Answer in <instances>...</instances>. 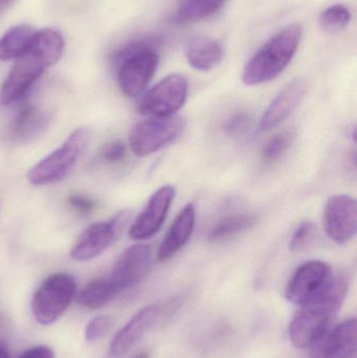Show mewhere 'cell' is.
<instances>
[{
	"instance_id": "1",
	"label": "cell",
	"mask_w": 357,
	"mask_h": 358,
	"mask_svg": "<svg viewBox=\"0 0 357 358\" xmlns=\"http://www.w3.org/2000/svg\"><path fill=\"white\" fill-rule=\"evenodd\" d=\"M60 31L52 29L36 31L29 48L16 59L0 88V103L13 104L24 96L48 67L56 64L64 52Z\"/></svg>"
},
{
	"instance_id": "2",
	"label": "cell",
	"mask_w": 357,
	"mask_h": 358,
	"mask_svg": "<svg viewBox=\"0 0 357 358\" xmlns=\"http://www.w3.org/2000/svg\"><path fill=\"white\" fill-rule=\"evenodd\" d=\"M348 289L349 281L345 275H333L318 294L300 305L301 309L289 326V340L296 348H308L330 327L333 317L347 296Z\"/></svg>"
},
{
	"instance_id": "3",
	"label": "cell",
	"mask_w": 357,
	"mask_h": 358,
	"mask_svg": "<svg viewBox=\"0 0 357 358\" xmlns=\"http://www.w3.org/2000/svg\"><path fill=\"white\" fill-rule=\"evenodd\" d=\"M303 29L289 25L264 44L245 64L242 82L247 86L268 83L278 78L289 66L299 48Z\"/></svg>"
},
{
	"instance_id": "4",
	"label": "cell",
	"mask_w": 357,
	"mask_h": 358,
	"mask_svg": "<svg viewBox=\"0 0 357 358\" xmlns=\"http://www.w3.org/2000/svg\"><path fill=\"white\" fill-rule=\"evenodd\" d=\"M159 40L146 38L130 42L115 52L119 90L128 98H136L146 90L156 73L159 63Z\"/></svg>"
},
{
	"instance_id": "5",
	"label": "cell",
	"mask_w": 357,
	"mask_h": 358,
	"mask_svg": "<svg viewBox=\"0 0 357 358\" xmlns=\"http://www.w3.org/2000/svg\"><path fill=\"white\" fill-rule=\"evenodd\" d=\"M90 138L92 134L88 128L73 130L59 148L29 170L27 180L35 187H42L66 178L87 148Z\"/></svg>"
},
{
	"instance_id": "6",
	"label": "cell",
	"mask_w": 357,
	"mask_h": 358,
	"mask_svg": "<svg viewBox=\"0 0 357 358\" xmlns=\"http://www.w3.org/2000/svg\"><path fill=\"white\" fill-rule=\"evenodd\" d=\"M75 296L73 275L65 273L48 275L31 299L34 317L41 325H52L64 315Z\"/></svg>"
},
{
	"instance_id": "7",
	"label": "cell",
	"mask_w": 357,
	"mask_h": 358,
	"mask_svg": "<svg viewBox=\"0 0 357 358\" xmlns=\"http://www.w3.org/2000/svg\"><path fill=\"white\" fill-rule=\"evenodd\" d=\"M186 125V120L180 115L150 117L130 130V148L136 157H148L177 140Z\"/></svg>"
},
{
	"instance_id": "8",
	"label": "cell",
	"mask_w": 357,
	"mask_h": 358,
	"mask_svg": "<svg viewBox=\"0 0 357 358\" xmlns=\"http://www.w3.org/2000/svg\"><path fill=\"white\" fill-rule=\"evenodd\" d=\"M130 219L131 212L124 210L109 221H99L86 227L71 248V259L86 262L98 258L121 235Z\"/></svg>"
},
{
	"instance_id": "9",
	"label": "cell",
	"mask_w": 357,
	"mask_h": 358,
	"mask_svg": "<svg viewBox=\"0 0 357 358\" xmlns=\"http://www.w3.org/2000/svg\"><path fill=\"white\" fill-rule=\"evenodd\" d=\"M188 90L186 78L172 73L142 96L136 106L138 113L147 117L174 115L186 103Z\"/></svg>"
},
{
	"instance_id": "10",
	"label": "cell",
	"mask_w": 357,
	"mask_h": 358,
	"mask_svg": "<svg viewBox=\"0 0 357 358\" xmlns=\"http://www.w3.org/2000/svg\"><path fill=\"white\" fill-rule=\"evenodd\" d=\"M151 266V250L146 244H136L122 252L113 265L109 285L113 296L138 285Z\"/></svg>"
},
{
	"instance_id": "11",
	"label": "cell",
	"mask_w": 357,
	"mask_h": 358,
	"mask_svg": "<svg viewBox=\"0 0 357 358\" xmlns=\"http://www.w3.org/2000/svg\"><path fill=\"white\" fill-rule=\"evenodd\" d=\"M323 222L326 235L335 243L351 241L357 229L356 200L346 194L331 196L325 204Z\"/></svg>"
},
{
	"instance_id": "12",
	"label": "cell",
	"mask_w": 357,
	"mask_h": 358,
	"mask_svg": "<svg viewBox=\"0 0 357 358\" xmlns=\"http://www.w3.org/2000/svg\"><path fill=\"white\" fill-rule=\"evenodd\" d=\"M175 193L173 185H166L152 194L144 210L130 227L129 236L131 239L136 241L149 239L161 229Z\"/></svg>"
},
{
	"instance_id": "13",
	"label": "cell",
	"mask_w": 357,
	"mask_h": 358,
	"mask_svg": "<svg viewBox=\"0 0 357 358\" xmlns=\"http://www.w3.org/2000/svg\"><path fill=\"white\" fill-rule=\"evenodd\" d=\"M330 265L321 260H310L298 267L285 288V298L302 305L318 294L333 275Z\"/></svg>"
},
{
	"instance_id": "14",
	"label": "cell",
	"mask_w": 357,
	"mask_h": 358,
	"mask_svg": "<svg viewBox=\"0 0 357 358\" xmlns=\"http://www.w3.org/2000/svg\"><path fill=\"white\" fill-rule=\"evenodd\" d=\"M356 319L329 327L308 348L310 358H351L356 352Z\"/></svg>"
},
{
	"instance_id": "15",
	"label": "cell",
	"mask_w": 357,
	"mask_h": 358,
	"mask_svg": "<svg viewBox=\"0 0 357 358\" xmlns=\"http://www.w3.org/2000/svg\"><path fill=\"white\" fill-rule=\"evenodd\" d=\"M163 309V305H149L134 315L113 338L109 348L111 357L121 358L127 355L161 320Z\"/></svg>"
},
{
	"instance_id": "16",
	"label": "cell",
	"mask_w": 357,
	"mask_h": 358,
	"mask_svg": "<svg viewBox=\"0 0 357 358\" xmlns=\"http://www.w3.org/2000/svg\"><path fill=\"white\" fill-rule=\"evenodd\" d=\"M307 92V83L303 78L289 82L272 101L260 120V130L270 131L278 127L299 106Z\"/></svg>"
},
{
	"instance_id": "17",
	"label": "cell",
	"mask_w": 357,
	"mask_h": 358,
	"mask_svg": "<svg viewBox=\"0 0 357 358\" xmlns=\"http://www.w3.org/2000/svg\"><path fill=\"white\" fill-rule=\"evenodd\" d=\"M196 210L194 204L184 206L166 234L157 252V261L163 263L173 258L190 241L194 231Z\"/></svg>"
},
{
	"instance_id": "18",
	"label": "cell",
	"mask_w": 357,
	"mask_h": 358,
	"mask_svg": "<svg viewBox=\"0 0 357 358\" xmlns=\"http://www.w3.org/2000/svg\"><path fill=\"white\" fill-rule=\"evenodd\" d=\"M52 115L34 105L23 107L10 124V138L19 144L33 142L50 128Z\"/></svg>"
},
{
	"instance_id": "19",
	"label": "cell",
	"mask_w": 357,
	"mask_h": 358,
	"mask_svg": "<svg viewBox=\"0 0 357 358\" xmlns=\"http://www.w3.org/2000/svg\"><path fill=\"white\" fill-rule=\"evenodd\" d=\"M184 55L192 69L210 71L221 63L224 50L216 40L205 36H196L187 42Z\"/></svg>"
},
{
	"instance_id": "20",
	"label": "cell",
	"mask_w": 357,
	"mask_h": 358,
	"mask_svg": "<svg viewBox=\"0 0 357 358\" xmlns=\"http://www.w3.org/2000/svg\"><path fill=\"white\" fill-rule=\"evenodd\" d=\"M257 217L247 213L230 215L218 221L209 233V241L222 243L247 231L257 223Z\"/></svg>"
},
{
	"instance_id": "21",
	"label": "cell",
	"mask_w": 357,
	"mask_h": 358,
	"mask_svg": "<svg viewBox=\"0 0 357 358\" xmlns=\"http://www.w3.org/2000/svg\"><path fill=\"white\" fill-rule=\"evenodd\" d=\"M36 31L27 24L16 25L0 38V60L17 59L29 48Z\"/></svg>"
},
{
	"instance_id": "22",
	"label": "cell",
	"mask_w": 357,
	"mask_h": 358,
	"mask_svg": "<svg viewBox=\"0 0 357 358\" xmlns=\"http://www.w3.org/2000/svg\"><path fill=\"white\" fill-rule=\"evenodd\" d=\"M226 0H184L173 21L178 24L197 22L209 18L224 8Z\"/></svg>"
},
{
	"instance_id": "23",
	"label": "cell",
	"mask_w": 357,
	"mask_h": 358,
	"mask_svg": "<svg viewBox=\"0 0 357 358\" xmlns=\"http://www.w3.org/2000/svg\"><path fill=\"white\" fill-rule=\"evenodd\" d=\"M112 296L108 280L94 279L80 292L78 303L84 308L96 310L104 307Z\"/></svg>"
},
{
	"instance_id": "24",
	"label": "cell",
	"mask_w": 357,
	"mask_h": 358,
	"mask_svg": "<svg viewBox=\"0 0 357 358\" xmlns=\"http://www.w3.org/2000/svg\"><path fill=\"white\" fill-rule=\"evenodd\" d=\"M351 21V13L343 4H333L323 10L320 16V25L328 33L343 31Z\"/></svg>"
},
{
	"instance_id": "25",
	"label": "cell",
	"mask_w": 357,
	"mask_h": 358,
	"mask_svg": "<svg viewBox=\"0 0 357 358\" xmlns=\"http://www.w3.org/2000/svg\"><path fill=\"white\" fill-rule=\"evenodd\" d=\"M296 140V132L293 130H284L275 134L272 138L264 145L262 155L268 162H276L280 159L283 155H286L287 151L293 146Z\"/></svg>"
},
{
	"instance_id": "26",
	"label": "cell",
	"mask_w": 357,
	"mask_h": 358,
	"mask_svg": "<svg viewBox=\"0 0 357 358\" xmlns=\"http://www.w3.org/2000/svg\"><path fill=\"white\" fill-rule=\"evenodd\" d=\"M314 233H316V225L312 221L306 220L300 223L293 231L289 242V248L291 252H300L306 250L314 240Z\"/></svg>"
},
{
	"instance_id": "27",
	"label": "cell",
	"mask_w": 357,
	"mask_h": 358,
	"mask_svg": "<svg viewBox=\"0 0 357 358\" xmlns=\"http://www.w3.org/2000/svg\"><path fill=\"white\" fill-rule=\"evenodd\" d=\"M252 117L247 111H236L228 115L224 121V130L231 136H238L245 134L251 125Z\"/></svg>"
},
{
	"instance_id": "28",
	"label": "cell",
	"mask_w": 357,
	"mask_h": 358,
	"mask_svg": "<svg viewBox=\"0 0 357 358\" xmlns=\"http://www.w3.org/2000/svg\"><path fill=\"white\" fill-rule=\"evenodd\" d=\"M112 325V320L108 315H100L94 317L85 328V341L94 343L105 336Z\"/></svg>"
},
{
	"instance_id": "29",
	"label": "cell",
	"mask_w": 357,
	"mask_h": 358,
	"mask_svg": "<svg viewBox=\"0 0 357 358\" xmlns=\"http://www.w3.org/2000/svg\"><path fill=\"white\" fill-rule=\"evenodd\" d=\"M127 148L125 143L122 141H115L105 145L101 152V157L103 161L109 164H117L125 159Z\"/></svg>"
},
{
	"instance_id": "30",
	"label": "cell",
	"mask_w": 357,
	"mask_h": 358,
	"mask_svg": "<svg viewBox=\"0 0 357 358\" xmlns=\"http://www.w3.org/2000/svg\"><path fill=\"white\" fill-rule=\"evenodd\" d=\"M67 204L75 212L83 215L90 214L96 208V202L83 194H71L67 197Z\"/></svg>"
},
{
	"instance_id": "31",
	"label": "cell",
	"mask_w": 357,
	"mask_h": 358,
	"mask_svg": "<svg viewBox=\"0 0 357 358\" xmlns=\"http://www.w3.org/2000/svg\"><path fill=\"white\" fill-rule=\"evenodd\" d=\"M19 358H54L52 349L46 346H37L25 351Z\"/></svg>"
},
{
	"instance_id": "32",
	"label": "cell",
	"mask_w": 357,
	"mask_h": 358,
	"mask_svg": "<svg viewBox=\"0 0 357 358\" xmlns=\"http://www.w3.org/2000/svg\"><path fill=\"white\" fill-rule=\"evenodd\" d=\"M0 358H8V348L2 341H0Z\"/></svg>"
},
{
	"instance_id": "33",
	"label": "cell",
	"mask_w": 357,
	"mask_h": 358,
	"mask_svg": "<svg viewBox=\"0 0 357 358\" xmlns=\"http://www.w3.org/2000/svg\"><path fill=\"white\" fill-rule=\"evenodd\" d=\"M15 0H0V12L6 10V8L10 6Z\"/></svg>"
},
{
	"instance_id": "34",
	"label": "cell",
	"mask_w": 357,
	"mask_h": 358,
	"mask_svg": "<svg viewBox=\"0 0 357 358\" xmlns=\"http://www.w3.org/2000/svg\"><path fill=\"white\" fill-rule=\"evenodd\" d=\"M151 357V351L147 350L144 351V352L140 353V355H136L134 358H150Z\"/></svg>"
}]
</instances>
